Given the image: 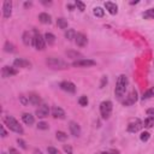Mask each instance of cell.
<instances>
[{
  "mask_svg": "<svg viewBox=\"0 0 154 154\" xmlns=\"http://www.w3.org/2000/svg\"><path fill=\"white\" fill-rule=\"evenodd\" d=\"M129 85V79L126 77V75H119L116 82V89H114V95L118 99H122L128 89Z\"/></svg>",
  "mask_w": 154,
  "mask_h": 154,
  "instance_id": "cell-1",
  "label": "cell"
},
{
  "mask_svg": "<svg viewBox=\"0 0 154 154\" xmlns=\"http://www.w3.org/2000/svg\"><path fill=\"white\" fill-rule=\"evenodd\" d=\"M4 124L13 132L18 134V135H23L24 134V130L22 128V125L17 122V119L13 117V116H6L4 117Z\"/></svg>",
  "mask_w": 154,
  "mask_h": 154,
  "instance_id": "cell-2",
  "label": "cell"
},
{
  "mask_svg": "<svg viewBox=\"0 0 154 154\" xmlns=\"http://www.w3.org/2000/svg\"><path fill=\"white\" fill-rule=\"evenodd\" d=\"M112 109H113V105L109 100L102 101L100 103V114H101L102 119H108L112 114Z\"/></svg>",
  "mask_w": 154,
  "mask_h": 154,
  "instance_id": "cell-3",
  "label": "cell"
},
{
  "mask_svg": "<svg viewBox=\"0 0 154 154\" xmlns=\"http://www.w3.org/2000/svg\"><path fill=\"white\" fill-rule=\"evenodd\" d=\"M32 45L37 51H43L46 47V41H45V36H42L36 29L34 30V40H32Z\"/></svg>",
  "mask_w": 154,
  "mask_h": 154,
  "instance_id": "cell-4",
  "label": "cell"
},
{
  "mask_svg": "<svg viewBox=\"0 0 154 154\" xmlns=\"http://www.w3.org/2000/svg\"><path fill=\"white\" fill-rule=\"evenodd\" d=\"M46 64L52 69H65V67H67V64L64 60L58 59V58H48L46 60Z\"/></svg>",
  "mask_w": 154,
  "mask_h": 154,
  "instance_id": "cell-5",
  "label": "cell"
},
{
  "mask_svg": "<svg viewBox=\"0 0 154 154\" xmlns=\"http://www.w3.org/2000/svg\"><path fill=\"white\" fill-rule=\"evenodd\" d=\"M137 91L135 90V89H132L129 94H128V96L123 100V105L124 106H130V105H134L136 101H137Z\"/></svg>",
  "mask_w": 154,
  "mask_h": 154,
  "instance_id": "cell-6",
  "label": "cell"
},
{
  "mask_svg": "<svg viewBox=\"0 0 154 154\" xmlns=\"http://www.w3.org/2000/svg\"><path fill=\"white\" fill-rule=\"evenodd\" d=\"M96 63L91 59H78V60L72 63V66H75V67H89V66H93Z\"/></svg>",
  "mask_w": 154,
  "mask_h": 154,
  "instance_id": "cell-7",
  "label": "cell"
},
{
  "mask_svg": "<svg viewBox=\"0 0 154 154\" xmlns=\"http://www.w3.org/2000/svg\"><path fill=\"white\" fill-rule=\"evenodd\" d=\"M143 126V123L140 119H134L128 124V131L129 132H137Z\"/></svg>",
  "mask_w": 154,
  "mask_h": 154,
  "instance_id": "cell-8",
  "label": "cell"
},
{
  "mask_svg": "<svg viewBox=\"0 0 154 154\" xmlns=\"http://www.w3.org/2000/svg\"><path fill=\"white\" fill-rule=\"evenodd\" d=\"M2 14L4 18H10L12 14V1L11 0H5L2 4Z\"/></svg>",
  "mask_w": 154,
  "mask_h": 154,
  "instance_id": "cell-9",
  "label": "cell"
},
{
  "mask_svg": "<svg viewBox=\"0 0 154 154\" xmlns=\"http://www.w3.org/2000/svg\"><path fill=\"white\" fill-rule=\"evenodd\" d=\"M48 114H49V106H48V105L42 103V105L38 106V108L36 109V116H37L38 118H41V119L48 117Z\"/></svg>",
  "mask_w": 154,
  "mask_h": 154,
  "instance_id": "cell-10",
  "label": "cell"
},
{
  "mask_svg": "<svg viewBox=\"0 0 154 154\" xmlns=\"http://www.w3.org/2000/svg\"><path fill=\"white\" fill-rule=\"evenodd\" d=\"M59 87H60V89H63L64 91H67V93H75L76 91V85L72 82H70V81L61 82L59 84Z\"/></svg>",
  "mask_w": 154,
  "mask_h": 154,
  "instance_id": "cell-11",
  "label": "cell"
},
{
  "mask_svg": "<svg viewBox=\"0 0 154 154\" xmlns=\"http://www.w3.org/2000/svg\"><path fill=\"white\" fill-rule=\"evenodd\" d=\"M13 66L14 67H23V69H26V67H30L31 66V63L24 58H17L14 59L13 61Z\"/></svg>",
  "mask_w": 154,
  "mask_h": 154,
  "instance_id": "cell-12",
  "label": "cell"
},
{
  "mask_svg": "<svg viewBox=\"0 0 154 154\" xmlns=\"http://www.w3.org/2000/svg\"><path fill=\"white\" fill-rule=\"evenodd\" d=\"M69 129H70V132H71L72 136L78 137V136L81 135V126H79L78 123H76V122H70V123H69Z\"/></svg>",
  "mask_w": 154,
  "mask_h": 154,
  "instance_id": "cell-13",
  "label": "cell"
},
{
  "mask_svg": "<svg viewBox=\"0 0 154 154\" xmlns=\"http://www.w3.org/2000/svg\"><path fill=\"white\" fill-rule=\"evenodd\" d=\"M1 73H2V77H11V76H14L18 73V70L12 67V66H4L2 70H1Z\"/></svg>",
  "mask_w": 154,
  "mask_h": 154,
  "instance_id": "cell-14",
  "label": "cell"
},
{
  "mask_svg": "<svg viewBox=\"0 0 154 154\" xmlns=\"http://www.w3.org/2000/svg\"><path fill=\"white\" fill-rule=\"evenodd\" d=\"M75 42H76V45H77L78 47H84V46L88 43V38H87V36H85L84 34L77 32L76 38H75Z\"/></svg>",
  "mask_w": 154,
  "mask_h": 154,
  "instance_id": "cell-15",
  "label": "cell"
},
{
  "mask_svg": "<svg viewBox=\"0 0 154 154\" xmlns=\"http://www.w3.org/2000/svg\"><path fill=\"white\" fill-rule=\"evenodd\" d=\"M52 116L54 118H58V119H64L65 118V111L63 108L55 106V107L52 108Z\"/></svg>",
  "mask_w": 154,
  "mask_h": 154,
  "instance_id": "cell-16",
  "label": "cell"
},
{
  "mask_svg": "<svg viewBox=\"0 0 154 154\" xmlns=\"http://www.w3.org/2000/svg\"><path fill=\"white\" fill-rule=\"evenodd\" d=\"M105 8L111 13V14H117L118 13V6L112 2V1H106L105 2Z\"/></svg>",
  "mask_w": 154,
  "mask_h": 154,
  "instance_id": "cell-17",
  "label": "cell"
},
{
  "mask_svg": "<svg viewBox=\"0 0 154 154\" xmlns=\"http://www.w3.org/2000/svg\"><path fill=\"white\" fill-rule=\"evenodd\" d=\"M28 97H29L30 103L34 105V106H38V105L41 103V97H40L37 94H35V93H30Z\"/></svg>",
  "mask_w": 154,
  "mask_h": 154,
  "instance_id": "cell-18",
  "label": "cell"
},
{
  "mask_svg": "<svg viewBox=\"0 0 154 154\" xmlns=\"http://www.w3.org/2000/svg\"><path fill=\"white\" fill-rule=\"evenodd\" d=\"M22 120H23L26 125H32L34 122H35V118H34V116H32L31 113H23Z\"/></svg>",
  "mask_w": 154,
  "mask_h": 154,
  "instance_id": "cell-19",
  "label": "cell"
},
{
  "mask_svg": "<svg viewBox=\"0 0 154 154\" xmlns=\"http://www.w3.org/2000/svg\"><path fill=\"white\" fill-rule=\"evenodd\" d=\"M38 20L42 23V24H51L52 23V19H51V16L46 12H42L38 14Z\"/></svg>",
  "mask_w": 154,
  "mask_h": 154,
  "instance_id": "cell-20",
  "label": "cell"
},
{
  "mask_svg": "<svg viewBox=\"0 0 154 154\" xmlns=\"http://www.w3.org/2000/svg\"><path fill=\"white\" fill-rule=\"evenodd\" d=\"M32 40H34V36H32L29 31H25V32L23 34V43H24L25 46L31 45V43H32Z\"/></svg>",
  "mask_w": 154,
  "mask_h": 154,
  "instance_id": "cell-21",
  "label": "cell"
},
{
  "mask_svg": "<svg viewBox=\"0 0 154 154\" xmlns=\"http://www.w3.org/2000/svg\"><path fill=\"white\" fill-rule=\"evenodd\" d=\"M143 126L147 128V129L153 128V126H154V116H149V117H147V118L144 119V122H143Z\"/></svg>",
  "mask_w": 154,
  "mask_h": 154,
  "instance_id": "cell-22",
  "label": "cell"
},
{
  "mask_svg": "<svg viewBox=\"0 0 154 154\" xmlns=\"http://www.w3.org/2000/svg\"><path fill=\"white\" fill-rule=\"evenodd\" d=\"M76 35H77V32H76L73 29H67V30L65 31V37H66L69 41L75 40V38H76Z\"/></svg>",
  "mask_w": 154,
  "mask_h": 154,
  "instance_id": "cell-23",
  "label": "cell"
},
{
  "mask_svg": "<svg viewBox=\"0 0 154 154\" xmlns=\"http://www.w3.org/2000/svg\"><path fill=\"white\" fill-rule=\"evenodd\" d=\"M45 41L51 46V45H54L55 42V36L52 34V32H46L45 34Z\"/></svg>",
  "mask_w": 154,
  "mask_h": 154,
  "instance_id": "cell-24",
  "label": "cell"
},
{
  "mask_svg": "<svg viewBox=\"0 0 154 154\" xmlns=\"http://www.w3.org/2000/svg\"><path fill=\"white\" fill-rule=\"evenodd\" d=\"M153 96H154V87H150L147 91L143 93L142 100H147V99H150V97H153Z\"/></svg>",
  "mask_w": 154,
  "mask_h": 154,
  "instance_id": "cell-25",
  "label": "cell"
},
{
  "mask_svg": "<svg viewBox=\"0 0 154 154\" xmlns=\"http://www.w3.org/2000/svg\"><path fill=\"white\" fill-rule=\"evenodd\" d=\"M57 25L60 28V29H66L67 28V20L65 18H58L57 19Z\"/></svg>",
  "mask_w": 154,
  "mask_h": 154,
  "instance_id": "cell-26",
  "label": "cell"
},
{
  "mask_svg": "<svg viewBox=\"0 0 154 154\" xmlns=\"http://www.w3.org/2000/svg\"><path fill=\"white\" fill-rule=\"evenodd\" d=\"M93 13H94V16H96V17H99V18H101V17H103V14H105V11L101 8V7H94L93 8Z\"/></svg>",
  "mask_w": 154,
  "mask_h": 154,
  "instance_id": "cell-27",
  "label": "cell"
},
{
  "mask_svg": "<svg viewBox=\"0 0 154 154\" xmlns=\"http://www.w3.org/2000/svg\"><path fill=\"white\" fill-rule=\"evenodd\" d=\"M55 137H57L58 141H65V140H67V135L64 131H57L55 132Z\"/></svg>",
  "mask_w": 154,
  "mask_h": 154,
  "instance_id": "cell-28",
  "label": "cell"
},
{
  "mask_svg": "<svg viewBox=\"0 0 154 154\" xmlns=\"http://www.w3.org/2000/svg\"><path fill=\"white\" fill-rule=\"evenodd\" d=\"M4 49H5V52H10V53H12V52H14V46H13L11 42L6 41V42H5V46H4Z\"/></svg>",
  "mask_w": 154,
  "mask_h": 154,
  "instance_id": "cell-29",
  "label": "cell"
},
{
  "mask_svg": "<svg viewBox=\"0 0 154 154\" xmlns=\"http://www.w3.org/2000/svg\"><path fill=\"white\" fill-rule=\"evenodd\" d=\"M66 54H67V57H70V58H73V59H77V58H82V54H81L79 52L69 51V52H66Z\"/></svg>",
  "mask_w": 154,
  "mask_h": 154,
  "instance_id": "cell-30",
  "label": "cell"
},
{
  "mask_svg": "<svg viewBox=\"0 0 154 154\" xmlns=\"http://www.w3.org/2000/svg\"><path fill=\"white\" fill-rule=\"evenodd\" d=\"M78 103H79V106H82V107H85V106L88 105V97H87L85 95H82V96H79V99H78Z\"/></svg>",
  "mask_w": 154,
  "mask_h": 154,
  "instance_id": "cell-31",
  "label": "cell"
},
{
  "mask_svg": "<svg viewBox=\"0 0 154 154\" xmlns=\"http://www.w3.org/2000/svg\"><path fill=\"white\" fill-rule=\"evenodd\" d=\"M149 138H150V134H149L148 131H143V132L140 135V140H141L142 142H147Z\"/></svg>",
  "mask_w": 154,
  "mask_h": 154,
  "instance_id": "cell-32",
  "label": "cell"
},
{
  "mask_svg": "<svg viewBox=\"0 0 154 154\" xmlns=\"http://www.w3.org/2000/svg\"><path fill=\"white\" fill-rule=\"evenodd\" d=\"M143 17H144V18H150V19H153V18H154V8L147 10V11L143 13Z\"/></svg>",
  "mask_w": 154,
  "mask_h": 154,
  "instance_id": "cell-33",
  "label": "cell"
},
{
  "mask_svg": "<svg viewBox=\"0 0 154 154\" xmlns=\"http://www.w3.org/2000/svg\"><path fill=\"white\" fill-rule=\"evenodd\" d=\"M19 101H20V103L23 105V106H26V105H29V97L28 96H24V95H20L19 96Z\"/></svg>",
  "mask_w": 154,
  "mask_h": 154,
  "instance_id": "cell-34",
  "label": "cell"
},
{
  "mask_svg": "<svg viewBox=\"0 0 154 154\" xmlns=\"http://www.w3.org/2000/svg\"><path fill=\"white\" fill-rule=\"evenodd\" d=\"M75 5L78 7L79 11H84V10H85V5H84V2H82V1H79V0H76V1H75Z\"/></svg>",
  "mask_w": 154,
  "mask_h": 154,
  "instance_id": "cell-35",
  "label": "cell"
},
{
  "mask_svg": "<svg viewBox=\"0 0 154 154\" xmlns=\"http://www.w3.org/2000/svg\"><path fill=\"white\" fill-rule=\"evenodd\" d=\"M49 126H48V124L46 123V122H40L38 124H37V129H40V130H47Z\"/></svg>",
  "mask_w": 154,
  "mask_h": 154,
  "instance_id": "cell-36",
  "label": "cell"
},
{
  "mask_svg": "<svg viewBox=\"0 0 154 154\" xmlns=\"http://www.w3.org/2000/svg\"><path fill=\"white\" fill-rule=\"evenodd\" d=\"M47 152H48V154H60V152L57 148H54V147H48Z\"/></svg>",
  "mask_w": 154,
  "mask_h": 154,
  "instance_id": "cell-37",
  "label": "cell"
},
{
  "mask_svg": "<svg viewBox=\"0 0 154 154\" xmlns=\"http://www.w3.org/2000/svg\"><path fill=\"white\" fill-rule=\"evenodd\" d=\"M64 150L67 153V154H72V147L70 144H64Z\"/></svg>",
  "mask_w": 154,
  "mask_h": 154,
  "instance_id": "cell-38",
  "label": "cell"
},
{
  "mask_svg": "<svg viewBox=\"0 0 154 154\" xmlns=\"http://www.w3.org/2000/svg\"><path fill=\"white\" fill-rule=\"evenodd\" d=\"M105 84H107V76H102V78H101V83H100V88H103Z\"/></svg>",
  "mask_w": 154,
  "mask_h": 154,
  "instance_id": "cell-39",
  "label": "cell"
},
{
  "mask_svg": "<svg viewBox=\"0 0 154 154\" xmlns=\"http://www.w3.org/2000/svg\"><path fill=\"white\" fill-rule=\"evenodd\" d=\"M17 142H18V144L23 148V149H26V144H25V142L23 141V140H20V138H17Z\"/></svg>",
  "mask_w": 154,
  "mask_h": 154,
  "instance_id": "cell-40",
  "label": "cell"
},
{
  "mask_svg": "<svg viewBox=\"0 0 154 154\" xmlns=\"http://www.w3.org/2000/svg\"><path fill=\"white\" fill-rule=\"evenodd\" d=\"M1 136H2V137H6V136H7V132H6L4 125H1Z\"/></svg>",
  "mask_w": 154,
  "mask_h": 154,
  "instance_id": "cell-41",
  "label": "cell"
},
{
  "mask_svg": "<svg viewBox=\"0 0 154 154\" xmlns=\"http://www.w3.org/2000/svg\"><path fill=\"white\" fill-rule=\"evenodd\" d=\"M8 153H10V154H19V153L17 152V149H14V148H10V149H8Z\"/></svg>",
  "mask_w": 154,
  "mask_h": 154,
  "instance_id": "cell-42",
  "label": "cell"
},
{
  "mask_svg": "<svg viewBox=\"0 0 154 154\" xmlns=\"http://www.w3.org/2000/svg\"><path fill=\"white\" fill-rule=\"evenodd\" d=\"M147 114L154 116V108H148V109H147Z\"/></svg>",
  "mask_w": 154,
  "mask_h": 154,
  "instance_id": "cell-43",
  "label": "cell"
},
{
  "mask_svg": "<svg viewBox=\"0 0 154 154\" xmlns=\"http://www.w3.org/2000/svg\"><path fill=\"white\" fill-rule=\"evenodd\" d=\"M107 154H119V152H117V150H109V152H106Z\"/></svg>",
  "mask_w": 154,
  "mask_h": 154,
  "instance_id": "cell-44",
  "label": "cell"
},
{
  "mask_svg": "<svg viewBox=\"0 0 154 154\" xmlns=\"http://www.w3.org/2000/svg\"><path fill=\"white\" fill-rule=\"evenodd\" d=\"M67 8H70V11H72V10H73V5H70V4H69V5H67Z\"/></svg>",
  "mask_w": 154,
  "mask_h": 154,
  "instance_id": "cell-45",
  "label": "cell"
},
{
  "mask_svg": "<svg viewBox=\"0 0 154 154\" xmlns=\"http://www.w3.org/2000/svg\"><path fill=\"white\" fill-rule=\"evenodd\" d=\"M35 153H36V154H42L41 150H35Z\"/></svg>",
  "mask_w": 154,
  "mask_h": 154,
  "instance_id": "cell-46",
  "label": "cell"
},
{
  "mask_svg": "<svg viewBox=\"0 0 154 154\" xmlns=\"http://www.w3.org/2000/svg\"><path fill=\"white\" fill-rule=\"evenodd\" d=\"M1 154H10V153H6V152H2Z\"/></svg>",
  "mask_w": 154,
  "mask_h": 154,
  "instance_id": "cell-47",
  "label": "cell"
}]
</instances>
